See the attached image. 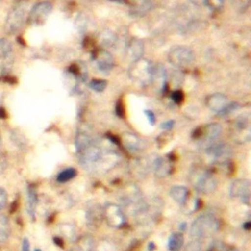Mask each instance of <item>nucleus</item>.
<instances>
[{"instance_id": "obj_23", "label": "nucleus", "mask_w": 251, "mask_h": 251, "mask_svg": "<svg viewBox=\"0 0 251 251\" xmlns=\"http://www.w3.org/2000/svg\"><path fill=\"white\" fill-rule=\"evenodd\" d=\"M125 145L132 152H137L140 150V140L132 133H126L125 135Z\"/></svg>"}, {"instance_id": "obj_44", "label": "nucleus", "mask_w": 251, "mask_h": 251, "mask_svg": "<svg viewBox=\"0 0 251 251\" xmlns=\"http://www.w3.org/2000/svg\"><path fill=\"white\" fill-rule=\"evenodd\" d=\"M179 226H181V229L184 230V229H185V226H186V224H185V223H182L181 225H179Z\"/></svg>"}, {"instance_id": "obj_41", "label": "nucleus", "mask_w": 251, "mask_h": 251, "mask_svg": "<svg viewBox=\"0 0 251 251\" xmlns=\"http://www.w3.org/2000/svg\"><path fill=\"white\" fill-rule=\"evenodd\" d=\"M155 244H154V242H149V244H148V251H153L154 249H155Z\"/></svg>"}, {"instance_id": "obj_8", "label": "nucleus", "mask_w": 251, "mask_h": 251, "mask_svg": "<svg viewBox=\"0 0 251 251\" xmlns=\"http://www.w3.org/2000/svg\"><path fill=\"white\" fill-rule=\"evenodd\" d=\"M103 217L112 227H122L126 224V215L121 206L114 203H107L103 208Z\"/></svg>"}, {"instance_id": "obj_27", "label": "nucleus", "mask_w": 251, "mask_h": 251, "mask_svg": "<svg viewBox=\"0 0 251 251\" xmlns=\"http://www.w3.org/2000/svg\"><path fill=\"white\" fill-rule=\"evenodd\" d=\"M10 137H11V140L13 141V143L17 147L25 148V139L23 136V134H21V132H19L17 130H11Z\"/></svg>"}, {"instance_id": "obj_6", "label": "nucleus", "mask_w": 251, "mask_h": 251, "mask_svg": "<svg viewBox=\"0 0 251 251\" xmlns=\"http://www.w3.org/2000/svg\"><path fill=\"white\" fill-rule=\"evenodd\" d=\"M152 73L153 66L150 64V62L141 58L135 60L129 70L130 76L142 83L152 81Z\"/></svg>"}, {"instance_id": "obj_32", "label": "nucleus", "mask_w": 251, "mask_h": 251, "mask_svg": "<svg viewBox=\"0 0 251 251\" xmlns=\"http://www.w3.org/2000/svg\"><path fill=\"white\" fill-rule=\"evenodd\" d=\"M7 203V192L5 189L0 187V210L6 205Z\"/></svg>"}, {"instance_id": "obj_3", "label": "nucleus", "mask_w": 251, "mask_h": 251, "mask_svg": "<svg viewBox=\"0 0 251 251\" xmlns=\"http://www.w3.org/2000/svg\"><path fill=\"white\" fill-rule=\"evenodd\" d=\"M25 4L20 2L13 6L8 13L6 23H5V30L9 34H14L21 29L25 20Z\"/></svg>"}, {"instance_id": "obj_40", "label": "nucleus", "mask_w": 251, "mask_h": 251, "mask_svg": "<svg viewBox=\"0 0 251 251\" xmlns=\"http://www.w3.org/2000/svg\"><path fill=\"white\" fill-rule=\"evenodd\" d=\"M54 242H55L57 245H59V246H63V244H62V239L59 238V237H54Z\"/></svg>"}, {"instance_id": "obj_33", "label": "nucleus", "mask_w": 251, "mask_h": 251, "mask_svg": "<svg viewBox=\"0 0 251 251\" xmlns=\"http://www.w3.org/2000/svg\"><path fill=\"white\" fill-rule=\"evenodd\" d=\"M144 114H145V116L147 117V120H148L149 124L152 125V126H154V125H155V122H156L155 114H154L151 110H145V111H144Z\"/></svg>"}, {"instance_id": "obj_24", "label": "nucleus", "mask_w": 251, "mask_h": 251, "mask_svg": "<svg viewBox=\"0 0 251 251\" xmlns=\"http://www.w3.org/2000/svg\"><path fill=\"white\" fill-rule=\"evenodd\" d=\"M13 52L12 43L6 38H0V59L10 60Z\"/></svg>"}, {"instance_id": "obj_29", "label": "nucleus", "mask_w": 251, "mask_h": 251, "mask_svg": "<svg viewBox=\"0 0 251 251\" xmlns=\"http://www.w3.org/2000/svg\"><path fill=\"white\" fill-rule=\"evenodd\" d=\"M239 108V104L237 102H229L219 114L218 116L220 117H226L228 116L229 114H231L232 112H234L235 110H237Z\"/></svg>"}, {"instance_id": "obj_12", "label": "nucleus", "mask_w": 251, "mask_h": 251, "mask_svg": "<svg viewBox=\"0 0 251 251\" xmlns=\"http://www.w3.org/2000/svg\"><path fill=\"white\" fill-rule=\"evenodd\" d=\"M103 218V208L98 204L89 205L85 210V221L92 228L97 227L101 224Z\"/></svg>"}, {"instance_id": "obj_13", "label": "nucleus", "mask_w": 251, "mask_h": 251, "mask_svg": "<svg viewBox=\"0 0 251 251\" xmlns=\"http://www.w3.org/2000/svg\"><path fill=\"white\" fill-rule=\"evenodd\" d=\"M94 61L101 72H110L114 66V59L106 50H99L94 55Z\"/></svg>"}, {"instance_id": "obj_16", "label": "nucleus", "mask_w": 251, "mask_h": 251, "mask_svg": "<svg viewBox=\"0 0 251 251\" xmlns=\"http://www.w3.org/2000/svg\"><path fill=\"white\" fill-rule=\"evenodd\" d=\"M38 204V197L36 189L33 185H28L27 187V198H26V211L30 219L34 221L35 211Z\"/></svg>"}, {"instance_id": "obj_47", "label": "nucleus", "mask_w": 251, "mask_h": 251, "mask_svg": "<svg viewBox=\"0 0 251 251\" xmlns=\"http://www.w3.org/2000/svg\"><path fill=\"white\" fill-rule=\"evenodd\" d=\"M0 143H1V139H0Z\"/></svg>"}, {"instance_id": "obj_9", "label": "nucleus", "mask_w": 251, "mask_h": 251, "mask_svg": "<svg viewBox=\"0 0 251 251\" xmlns=\"http://www.w3.org/2000/svg\"><path fill=\"white\" fill-rule=\"evenodd\" d=\"M52 3L49 1H41L36 3L30 10L27 22L32 25H39L44 24L52 11Z\"/></svg>"}, {"instance_id": "obj_30", "label": "nucleus", "mask_w": 251, "mask_h": 251, "mask_svg": "<svg viewBox=\"0 0 251 251\" xmlns=\"http://www.w3.org/2000/svg\"><path fill=\"white\" fill-rule=\"evenodd\" d=\"M225 0H204V5L212 10H220L223 7Z\"/></svg>"}, {"instance_id": "obj_5", "label": "nucleus", "mask_w": 251, "mask_h": 251, "mask_svg": "<svg viewBox=\"0 0 251 251\" xmlns=\"http://www.w3.org/2000/svg\"><path fill=\"white\" fill-rule=\"evenodd\" d=\"M223 128L222 126L218 123H212L206 125L204 127L198 128L196 130V138H201V146L205 150L211 144L217 141V139L222 134Z\"/></svg>"}, {"instance_id": "obj_28", "label": "nucleus", "mask_w": 251, "mask_h": 251, "mask_svg": "<svg viewBox=\"0 0 251 251\" xmlns=\"http://www.w3.org/2000/svg\"><path fill=\"white\" fill-rule=\"evenodd\" d=\"M107 86V81L104 79H92L89 82V87L96 92H102Z\"/></svg>"}, {"instance_id": "obj_31", "label": "nucleus", "mask_w": 251, "mask_h": 251, "mask_svg": "<svg viewBox=\"0 0 251 251\" xmlns=\"http://www.w3.org/2000/svg\"><path fill=\"white\" fill-rule=\"evenodd\" d=\"M171 98H172V100L176 103V104H179V103H181L182 102V100H183V93H182V91L181 90H175V91H173V93H172V95H171Z\"/></svg>"}, {"instance_id": "obj_19", "label": "nucleus", "mask_w": 251, "mask_h": 251, "mask_svg": "<svg viewBox=\"0 0 251 251\" xmlns=\"http://www.w3.org/2000/svg\"><path fill=\"white\" fill-rule=\"evenodd\" d=\"M184 238L180 231L173 232L168 239V249L169 251H179L183 245Z\"/></svg>"}, {"instance_id": "obj_22", "label": "nucleus", "mask_w": 251, "mask_h": 251, "mask_svg": "<svg viewBox=\"0 0 251 251\" xmlns=\"http://www.w3.org/2000/svg\"><path fill=\"white\" fill-rule=\"evenodd\" d=\"M94 140L91 138V136L88 133L83 132V131H78L76 136H75V141L76 152L85 148L86 146H88Z\"/></svg>"}, {"instance_id": "obj_46", "label": "nucleus", "mask_w": 251, "mask_h": 251, "mask_svg": "<svg viewBox=\"0 0 251 251\" xmlns=\"http://www.w3.org/2000/svg\"><path fill=\"white\" fill-rule=\"evenodd\" d=\"M111 1H118V0H111Z\"/></svg>"}, {"instance_id": "obj_4", "label": "nucleus", "mask_w": 251, "mask_h": 251, "mask_svg": "<svg viewBox=\"0 0 251 251\" xmlns=\"http://www.w3.org/2000/svg\"><path fill=\"white\" fill-rule=\"evenodd\" d=\"M169 62L179 69L190 66L194 61V54L188 47L178 46L172 49L168 56Z\"/></svg>"}, {"instance_id": "obj_21", "label": "nucleus", "mask_w": 251, "mask_h": 251, "mask_svg": "<svg viewBox=\"0 0 251 251\" xmlns=\"http://www.w3.org/2000/svg\"><path fill=\"white\" fill-rule=\"evenodd\" d=\"M151 7L152 3L150 0H138L133 4L131 8V13L135 16H143L151 9Z\"/></svg>"}, {"instance_id": "obj_34", "label": "nucleus", "mask_w": 251, "mask_h": 251, "mask_svg": "<svg viewBox=\"0 0 251 251\" xmlns=\"http://www.w3.org/2000/svg\"><path fill=\"white\" fill-rule=\"evenodd\" d=\"M116 114L117 116H119L120 118H123L125 116V110H124V105L122 104V102L119 100L117 101V105H116Z\"/></svg>"}, {"instance_id": "obj_36", "label": "nucleus", "mask_w": 251, "mask_h": 251, "mask_svg": "<svg viewBox=\"0 0 251 251\" xmlns=\"http://www.w3.org/2000/svg\"><path fill=\"white\" fill-rule=\"evenodd\" d=\"M174 125H175V121L169 120V121H166L161 124V128H163L165 130H171L174 127Z\"/></svg>"}, {"instance_id": "obj_14", "label": "nucleus", "mask_w": 251, "mask_h": 251, "mask_svg": "<svg viewBox=\"0 0 251 251\" xmlns=\"http://www.w3.org/2000/svg\"><path fill=\"white\" fill-rule=\"evenodd\" d=\"M229 103L228 98L222 93H215L206 98V104L208 108L215 112L217 115Z\"/></svg>"}, {"instance_id": "obj_10", "label": "nucleus", "mask_w": 251, "mask_h": 251, "mask_svg": "<svg viewBox=\"0 0 251 251\" xmlns=\"http://www.w3.org/2000/svg\"><path fill=\"white\" fill-rule=\"evenodd\" d=\"M229 195L233 198H239L243 204L250 203V181L248 179H236L229 187Z\"/></svg>"}, {"instance_id": "obj_45", "label": "nucleus", "mask_w": 251, "mask_h": 251, "mask_svg": "<svg viewBox=\"0 0 251 251\" xmlns=\"http://www.w3.org/2000/svg\"><path fill=\"white\" fill-rule=\"evenodd\" d=\"M34 251H41V249H38V248H37V249H35Z\"/></svg>"}, {"instance_id": "obj_7", "label": "nucleus", "mask_w": 251, "mask_h": 251, "mask_svg": "<svg viewBox=\"0 0 251 251\" xmlns=\"http://www.w3.org/2000/svg\"><path fill=\"white\" fill-rule=\"evenodd\" d=\"M205 152L213 159L217 164L224 165L228 162L231 157V147L224 142H214L205 149Z\"/></svg>"}, {"instance_id": "obj_17", "label": "nucleus", "mask_w": 251, "mask_h": 251, "mask_svg": "<svg viewBox=\"0 0 251 251\" xmlns=\"http://www.w3.org/2000/svg\"><path fill=\"white\" fill-rule=\"evenodd\" d=\"M189 191L183 185H174L170 189V196L179 205H184L188 200Z\"/></svg>"}, {"instance_id": "obj_18", "label": "nucleus", "mask_w": 251, "mask_h": 251, "mask_svg": "<svg viewBox=\"0 0 251 251\" xmlns=\"http://www.w3.org/2000/svg\"><path fill=\"white\" fill-rule=\"evenodd\" d=\"M94 249V240L88 235L84 234L77 238L72 251H93Z\"/></svg>"}, {"instance_id": "obj_37", "label": "nucleus", "mask_w": 251, "mask_h": 251, "mask_svg": "<svg viewBox=\"0 0 251 251\" xmlns=\"http://www.w3.org/2000/svg\"><path fill=\"white\" fill-rule=\"evenodd\" d=\"M22 251H30V245H29V240L25 237L23 239V242H22Z\"/></svg>"}, {"instance_id": "obj_42", "label": "nucleus", "mask_w": 251, "mask_h": 251, "mask_svg": "<svg viewBox=\"0 0 251 251\" xmlns=\"http://www.w3.org/2000/svg\"><path fill=\"white\" fill-rule=\"evenodd\" d=\"M0 118L4 119L5 118V109L0 108Z\"/></svg>"}, {"instance_id": "obj_38", "label": "nucleus", "mask_w": 251, "mask_h": 251, "mask_svg": "<svg viewBox=\"0 0 251 251\" xmlns=\"http://www.w3.org/2000/svg\"><path fill=\"white\" fill-rule=\"evenodd\" d=\"M242 227H243V229H245V230H250V227H251V223H250V221H246L245 223H243Z\"/></svg>"}, {"instance_id": "obj_48", "label": "nucleus", "mask_w": 251, "mask_h": 251, "mask_svg": "<svg viewBox=\"0 0 251 251\" xmlns=\"http://www.w3.org/2000/svg\"><path fill=\"white\" fill-rule=\"evenodd\" d=\"M0 2H1V0H0Z\"/></svg>"}, {"instance_id": "obj_1", "label": "nucleus", "mask_w": 251, "mask_h": 251, "mask_svg": "<svg viewBox=\"0 0 251 251\" xmlns=\"http://www.w3.org/2000/svg\"><path fill=\"white\" fill-rule=\"evenodd\" d=\"M189 182L193 188L202 194H209L216 190L218 181L214 175L203 168H193L188 176Z\"/></svg>"}, {"instance_id": "obj_26", "label": "nucleus", "mask_w": 251, "mask_h": 251, "mask_svg": "<svg viewBox=\"0 0 251 251\" xmlns=\"http://www.w3.org/2000/svg\"><path fill=\"white\" fill-rule=\"evenodd\" d=\"M75 176H76V170L75 169L67 168V169L61 171L58 174V176L56 177V180L60 183H65V182H68L71 179H73Z\"/></svg>"}, {"instance_id": "obj_2", "label": "nucleus", "mask_w": 251, "mask_h": 251, "mask_svg": "<svg viewBox=\"0 0 251 251\" xmlns=\"http://www.w3.org/2000/svg\"><path fill=\"white\" fill-rule=\"evenodd\" d=\"M220 228L219 220L212 214H203L196 218L189 228L192 238L212 236Z\"/></svg>"}, {"instance_id": "obj_25", "label": "nucleus", "mask_w": 251, "mask_h": 251, "mask_svg": "<svg viewBox=\"0 0 251 251\" xmlns=\"http://www.w3.org/2000/svg\"><path fill=\"white\" fill-rule=\"evenodd\" d=\"M10 236V225L8 218L0 215V242L6 241Z\"/></svg>"}, {"instance_id": "obj_35", "label": "nucleus", "mask_w": 251, "mask_h": 251, "mask_svg": "<svg viewBox=\"0 0 251 251\" xmlns=\"http://www.w3.org/2000/svg\"><path fill=\"white\" fill-rule=\"evenodd\" d=\"M7 160H6V157L0 153V175L4 173V171L6 170L7 168Z\"/></svg>"}, {"instance_id": "obj_20", "label": "nucleus", "mask_w": 251, "mask_h": 251, "mask_svg": "<svg viewBox=\"0 0 251 251\" xmlns=\"http://www.w3.org/2000/svg\"><path fill=\"white\" fill-rule=\"evenodd\" d=\"M128 55L135 61L141 58L143 54V43L138 39H132L128 44Z\"/></svg>"}, {"instance_id": "obj_15", "label": "nucleus", "mask_w": 251, "mask_h": 251, "mask_svg": "<svg viewBox=\"0 0 251 251\" xmlns=\"http://www.w3.org/2000/svg\"><path fill=\"white\" fill-rule=\"evenodd\" d=\"M152 168L155 176L159 178L169 176L173 169L171 162L163 157H157L152 163Z\"/></svg>"}, {"instance_id": "obj_39", "label": "nucleus", "mask_w": 251, "mask_h": 251, "mask_svg": "<svg viewBox=\"0 0 251 251\" xmlns=\"http://www.w3.org/2000/svg\"><path fill=\"white\" fill-rule=\"evenodd\" d=\"M193 4L197 5V6H201L204 4V0H190Z\"/></svg>"}, {"instance_id": "obj_11", "label": "nucleus", "mask_w": 251, "mask_h": 251, "mask_svg": "<svg viewBox=\"0 0 251 251\" xmlns=\"http://www.w3.org/2000/svg\"><path fill=\"white\" fill-rule=\"evenodd\" d=\"M216 246L215 240L212 236L192 238L190 242L187 243L185 251H213Z\"/></svg>"}, {"instance_id": "obj_43", "label": "nucleus", "mask_w": 251, "mask_h": 251, "mask_svg": "<svg viewBox=\"0 0 251 251\" xmlns=\"http://www.w3.org/2000/svg\"><path fill=\"white\" fill-rule=\"evenodd\" d=\"M226 251H237V249L235 247H233V246H229V247L226 248Z\"/></svg>"}]
</instances>
